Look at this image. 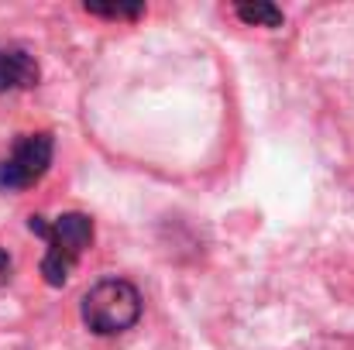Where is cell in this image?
<instances>
[{
	"mask_svg": "<svg viewBox=\"0 0 354 350\" xmlns=\"http://www.w3.org/2000/svg\"><path fill=\"white\" fill-rule=\"evenodd\" d=\"M28 231L35 237H45L48 240V251L38 264L45 285L52 289H62L76 268V261L83 257V251L93 244V220L86 213H59L55 220H45L38 213L28 217Z\"/></svg>",
	"mask_w": 354,
	"mask_h": 350,
	"instance_id": "cell-1",
	"label": "cell"
},
{
	"mask_svg": "<svg viewBox=\"0 0 354 350\" xmlns=\"http://www.w3.org/2000/svg\"><path fill=\"white\" fill-rule=\"evenodd\" d=\"M141 292L127 282V278H100L80 302V316L86 323L90 333L97 337H114L131 330L138 320H141Z\"/></svg>",
	"mask_w": 354,
	"mask_h": 350,
	"instance_id": "cell-2",
	"label": "cell"
},
{
	"mask_svg": "<svg viewBox=\"0 0 354 350\" xmlns=\"http://www.w3.org/2000/svg\"><path fill=\"white\" fill-rule=\"evenodd\" d=\"M52 155H55V137L48 130L21 134L14 141L10 155L0 158V189L21 193V189H31L35 182H41V175L52 165Z\"/></svg>",
	"mask_w": 354,
	"mask_h": 350,
	"instance_id": "cell-3",
	"label": "cell"
},
{
	"mask_svg": "<svg viewBox=\"0 0 354 350\" xmlns=\"http://www.w3.org/2000/svg\"><path fill=\"white\" fill-rule=\"evenodd\" d=\"M38 86V62L28 48H0V93H17Z\"/></svg>",
	"mask_w": 354,
	"mask_h": 350,
	"instance_id": "cell-4",
	"label": "cell"
},
{
	"mask_svg": "<svg viewBox=\"0 0 354 350\" xmlns=\"http://www.w3.org/2000/svg\"><path fill=\"white\" fill-rule=\"evenodd\" d=\"M234 14L244 24H261V28H282V10L275 3H237Z\"/></svg>",
	"mask_w": 354,
	"mask_h": 350,
	"instance_id": "cell-5",
	"label": "cell"
},
{
	"mask_svg": "<svg viewBox=\"0 0 354 350\" xmlns=\"http://www.w3.org/2000/svg\"><path fill=\"white\" fill-rule=\"evenodd\" d=\"M90 14L97 17H111V21H120V17H141L145 14V3H111V7H100V3H86Z\"/></svg>",
	"mask_w": 354,
	"mask_h": 350,
	"instance_id": "cell-6",
	"label": "cell"
},
{
	"mask_svg": "<svg viewBox=\"0 0 354 350\" xmlns=\"http://www.w3.org/2000/svg\"><path fill=\"white\" fill-rule=\"evenodd\" d=\"M10 271H14V261H10V254L0 247V289L10 282Z\"/></svg>",
	"mask_w": 354,
	"mask_h": 350,
	"instance_id": "cell-7",
	"label": "cell"
}]
</instances>
